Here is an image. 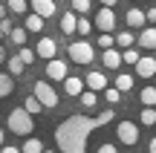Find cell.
I'll list each match as a JSON object with an SVG mask.
<instances>
[{
	"instance_id": "cell-1",
	"label": "cell",
	"mask_w": 156,
	"mask_h": 153,
	"mask_svg": "<svg viewBox=\"0 0 156 153\" xmlns=\"http://www.w3.org/2000/svg\"><path fill=\"white\" fill-rule=\"evenodd\" d=\"M95 127H101L98 119H87V116H69V119H64L61 124H58V130H55L58 150L84 153L87 150V139H90V133H93Z\"/></svg>"
},
{
	"instance_id": "cell-2",
	"label": "cell",
	"mask_w": 156,
	"mask_h": 153,
	"mask_svg": "<svg viewBox=\"0 0 156 153\" xmlns=\"http://www.w3.org/2000/svg\"><path fill=\"white\" fill-rule=\"evenodd\" d=\"M9 130L17 133V136H32L35 133V121H32V113L26 107H17L9 113Z\"/></svg>"
},
{
	"instance_id": "cell-3",
	"label": "cell",
	"mask_w": 156,
	"mask_h": 153,
	"mask_svg": "<svg viewBox=\"0 0 156 153\" xmlns=\"http://www.w3.org/2000/svg\"><path fill=\"white\" fill-rule=\"evenodd\" d=\"M67 55H69V61H73V64H93L95 49H93L90 40H73V43L67 46Z\"/></svg>"
},
{
	"instance_id": "cell-4",
	"label": "cell",
	"mask_w": 156,
	"mask_h": 153,
	"mask_svg": "<svg viewBox=\"0 0 156 153\" xmlns=\"http://www.w3.org/2000/svg\"><path fill=\"white\" fill-rule=\"evenodd\" d=\"M32 92L41 98V104H44L46 110L58 107V92H55V87H49V81H35V90Z\"/></svg>"
},
{
	"instance_id": "cell-5",
	"label": "cell",
	"mask_w": 156,
	"mask_h": 153,
	"mask_svg": "<svg viewBox=\"0 0 156 153\" xmlns=\"http://www.w3.org/2000/svg\"><path fill=\"white\" fill-rule=\"evenodd\" d=\"M116 133H119V142L127 144V148H133V144L139 142V127H136L133 121H119Z\"/></svg>"
},
{
	"instance_id": "cell-6",
	"label": "cell",
	"mask_w": 156,
	"mask_h": 153,
	"mask_svg": "<svg viewBox=\"0 0 156 153\" xmlns=\"http://www.w3.org/2000/svg\"><path fill=\"white\" fill-rule=\"evenodd\" d=\"M95 29H98V32H113V29H116L113 6H101L98 9V15H95Z\"/></svg>"
},
{
	"instance_id": "cell-7",
	"label": "cell",
	"mask_w": 156,
	"mask_h": 153,
	"mask_svg": "<svg viewBox=\"0 0 156 153\" xmlns=\"http://www.w3.org/2000/svg\"><path fill=\"white\" fill-rule=\"evenodd\" d=\"M46 78H49V81H64V78H67V61L49 58V64H46Z\"/></svg>"
},
{
	"instance_id": "cell-8",
	"label": "cell",
	"mask_w": 156,
	"mask_h": 153,
	"mask_svg": "<svg viewBox=\"0 0 156 153\" xmlns=\"http://www.w3.org/2000/svg\"><path fill=\"white\" fill-rule=\"evenodd\" d=\"M35 52H38L41 58H46V61H49V58H55V55H58V43H55V38H41V40H38V49H35Z\"/></svg>"
},
{
	"instance_id": "cell-9",
	"label": "cell",
	"mask_w": 156,
	"mask_h": 153,
	"mask_svg": "<svg viewBox=\"0 0 156 153\" xmlns=\"http://www.w3.org/2000/svg\"><path fill=\"white\" fill-rule=\"evenodd\" d=\"M136 75L139 78H153L156 75V58H139L136 61Z\"/></svg>"
},
{
	"instance_id": "cell-10",
	"label": "cell",
	"mask_w": 156,
	"mask_h": 153,
	"mask_svg": "<svg viewBox=\"0 0 156 153\" xmlns=\"http://www.w3.org/2000/svg\"><path fill=\"white\" fill-rule=\"evenodd\" d=\"M101 64H104V67L107 69H119V67H122V52H116V49H113V46H107V49H104V55H101Z\"/></svg>"
},
{
	"instance_id": "cell-11",
	"label": "cell",
	"mask_w": 156,
	"mask_h": 153,
	"mask_svg": "<svg viewBox=\"0 0 156 153\" xmlns=\"http://www.w3.org/2000/svg\"><path fill=\"white\" fill-rule=\"evenodd\" d=\"M124 20H127V26H130V29H142V26H145V20H147V15H145L142 9H127Z\"/></svg>"
},
{
	"instance_id": "cell-12",
	"label": "cell",
	"mask_w": 156,
	"mask_h": 153,
	"mask_svg": "<svg viewBox=\"0 0 156 153\" xmlns=\"http://www.w3.org/2000/svg\"><path fill=\"white\" fill-rule=\"evenodd\" d=\"M75 26H78V12L75 9L73 12H64V15H61V32L64 35H73Z\"/></svg>"
},
{
	"instance_id": "cell-13",
	"label": "cell",
	"mask_w": 156,
	"mask_h": 153,
	"mask_svg": "<svg viewBox=\"0 0 156 153\" xmlns=\"http://www.w3.org/2000/svg\"><path fill=\"white\" fill-rule=\"evenodd\" d=\"M136 43L145 46V49H156V26L142 29V35H139V40H136Z\"/></svg>"
},
{
	"instance_id": "cell-14",
	"label": "cell",
	"mask_w": 156,
	"mask_h": 153,
	"mask_svg": "<svg viewBox=\"0 0 156 153\" xmlns=\"http://www.w3.org/2000/svg\"><path fill=\"white\" fill-rule=\"evenodd\" d=\"M32 12H38L44 17H52L55 15V0H32Z\"/></svg>"
},
{
	"instance_id": "cell-15",
	"label": "cell",
	"mask_w": 156,
	"mask_h": 153,
	"mask_svg": "<svg viewBox=\"0 0 156 153\" xmlns=\"http://www.w3.org/2000/svg\"><path fill=\"white\" fill-rule=\"evenodd\" d=\"M84 84L90 87V90H95V92H101L107 87V78H104V72H90L87 78H84Z\"/></svg>"
},
{
	"instance_id": "cell-16",
	"label": "cell",
	"mask_w": 156,
	"mask_h": 153,
	"mask_svg": "<svg viewBox=\"0 0 156 153\" xmlns=\"http://www.w3.org/2000/svg\"><path fill=\"white\" fill-rule=\"evenodd\" d=\"M64 90H67V96H81L84 92V81L75 78V75H67V78H64Z\"/></svg>"
},
{
	"instance_id": "cell-17",
	"label": "cell",
	"mask_w": 156,
	"mask_h": 153,
	"mask_svg": "<svg viewBox=\"0 0 156 153\" xmlns=\"http://www.w3.org/2000/svg\"><path fill=\"white\" fill-rule=\"evenodd\" d=\"M15 92V75L12 72H0V98Z\"/></svg>"
},
{
	"instance_id": "cell-18",
	"label": "cell",
	"mask_w": 156,
	"mask_h": 153,
	"mask_svg": "<svg viewBox=\"0 0 156 153\" xmlns=\"http://www.w3.org/2000/svg\"><path fill=\"white\" fill-rule=\"evenodd\" d=\"M23 107H26V110H29L32 116H35V113H44V110H46L44 104H41V98L35 96V92H32V96H26V101H23Z\"/></svg>"
},
{
	"instance_id": "cell-19",
	"label": "cell",
	"mask_w": 156,
	"mask_h": 153,
	"mask_svg": "<svg viewBox=\"0 0 156 153\" xmlns=\"http://www.w3.org/2000/svg\"><path fill=\"white\" fill-rule=\"evenodd\" d=\"M26 29H29V32H41V29H44V15L32 12V15L26 17Z\"/></svg>"
},
{
	"instance_id": "cell-20",
	"label": "cell",
	"mask_w": 156,
	"mask_h": 153,
	"mask_svg": "<svg viewBox=\"0 0 156 153\" xmlns=\"http://www.w3.org/2000/svg\"><path fill=\"white\" fill-rule=\"evenodd\" d=\"M6 64H9V72H12V75H23V69H26V64H23V58H20V55L9 58Z\"/></svg>"
},
{
	"instance_id": "cell-21",
	"label": "cell",
	"mask_w": 156,
	"mask_h": 153,
	"mask_svg": "<svg viewBox=\"0 0 156 153\" xmlns=\"http://www.w3.org/2000/svg\"><path fill=\"white\" fill-rule=\"evenodd\" d=\"M104 98H107V104H119L122 101V90H119V87H104Z\"/></svg>"
},
{
	"instance_id": "cell-22",
	"label": "cell",
	"mask_w": 156,
	"mask_h": 153,
	"mask_svg": "<svg viewBox=\"0 0 156 153\" xmlns=\"http://www.w3.org/2000/svg\"><path fill=\"white\" fill-rule=\"evenodd\" d=\"M20 150H26V153H44V142H41V139H26Z\"/></svg>"
},
{
	"instance_id": "cell-23",
	"label": "cell",
	"mask_w": 156,
	"mask_h": 153,
	"mask_svg": "<svg viewBox=\"0 0 156 153\" xmlns=\"http://www.w3.org/2000/svg\"><path fill=\"white\" fill-rule=\"evenodd\" d=\"M139 98H142V104H147V107H156V87H145Z\"/></svg>"
},
{
	"instance_id": "cell-24",
	"label": "cell",
	"mask_w": 156,
	"mask_h": 153,
	"mask_svg": "<svg viewBox=\"0 0 156 153\" xmlns=\"http://www.w3.org/2000/svg\"><path fill=\"white\" fill-rule=\"evenodd\" d=\"M26 35H29V29H12V32H9V38H12V43L23 46V43H26Z\"/></svg>"
},
{
	"instance_id": "cell-25",
	"label": "cell",
	"mask_w": 156,
	"mask_h": 153,
	"mask_svg": "<svg viewBox=\"0 0 156 153\" xmlns=\"http://www.w3.org/2000/svg\"><path fill=\"white\" fill-rule=\"evenodd\" d=\"M116 87H119V90H122V92H127V90H133V75H119V78H116Z\"/></svg>"
},
{
	"instance_id": "cell-26",
	"label": "cell",
	"mask_w": 156,
	"mask_h": 153,
	"mask_svg": "<svg viewBox=\"0 0 156 153\" xmlns=\"http://www.w3.org/2000/svg\"><path fill=\"white\" fill-rule=\"evenodd\" d=\"M116 43L122 46V49H127V46H133V43H136V38H133L130 32H119V35H116Z\"/></svg>"
},
{
	"instance_id": "cell-27",
	"label": "cell",
	"mask_w": 156,
	"mask_h": 153,
	"mask_svg": "<svg viewBox=\"0 0 156 153\" xmlns=\"http://www.w3.org/2000/svg\"><path fill=\"white\" fill-rule=\"evenodd\" d=\"M139 58H142V55L133 49V46H127V49L122 52V61H124V64H133V67H136V61H139Z\"/></svg>"
},
{
	"instance_id": "cell-28",
	"label": "cell",
	"mask_w": 156,
	"mask_h": 153,
	"mask_svg": "<svg viewBox=\"0 0 156 153\" xmlns=\"http://www.w3.org/2000/svg\"><path fill=\"white\" fill-rule=\"evenodd\" d=\"M95 101H98L95 90H84V92H81V104H84V107H95Z\"/></svg>"
},
{
	"instance_id": "cell-29",
	"label": "cell",
	"mask_w": 156,
	"mask_h": 153,
	"mask_svg": "<svg viewBox=\"0 0 156 153\" xmlns=\"http://www.w3.org/2000/svg\"><path fill=\"white\" fill-rule=\"evenodd\" d=\"M139 119H142V124H156V110L145 104V110H142V116H139Z\"/></svg>"
},
{
	"instance_id": "cell-30",
	"label": "cell",
	"mask_w": 156,
	"mask_h": 153,
	"mask_svg": "<svg viewBox=\"0 0 156 153\" xmlns=\"http://www.w3.org/2000/svg\"><path fill=\"white\" fill-rule=\"evenodd\" d=\"M6 3H9V9L15 12V15H23V12L29 9V3H26V0H6Z\"/></svg>"
},
{
	"instance_id": "cell-31",
	"label": "cell",
	"mask_w": 156,
	"mask_h": 153,
	"mask_svg": "<svg viewBox=\"0 0 156 153\" xmlns=\"http://www.w3.org/2000/svg\"><path fill=\"white\" fill-rule=\"evenodd\" d=\"M90 29H93V23H90L87 17H78V26H75V32H78V35H90Z\"/></svg>"
},
{
	"instance_id": "cell-32",
	"label": "cell",
	"mask_w": 156,
	"mask_h": 153,
	"mask_svg": "<svg viewBox=\"0 0 156 153\" xmlns=\"http://www.w3.org/2000/svg\"><path fill=\"white\" fill-rule=\"evenodd\" d=\"M113 43H116V38H113L110 32H101V38H98V46H101V49H107V46H113Z\"/></svg>"
},
{
	"instance_id": "cell-33",
	"label": "cell",
	"mask_w": 156,
	"mask_h": 153,
	"mask_svg": "<svg viewBox=\"0 0 156 153\" xmlns=\"http://www.w3.org/2000/svg\"><path fill=\"white\" fill-rule=\"evenodd\" d=\"M73 9L78 15H84V12H90V0H73Z\"/></svg>"
},
{
	"instance_id": "cell-34",
	"label": "cell",
	"mask_w": 156,
	"mask_h": 153,
	"mask_svg": "<svg viewBox=\"0 0 156 153\" xmlns=\"http://www.w3.org/2000/svg\"><path fill=\"white\" fill-rule=\"evenodd\" d=\"M113 116H116V110H104V113L95 116V119H98V124H107V121H113Z\"/></svg>"
},
{
	"instance_id": "cell-35",
	"label": "cell",
	"mask_w": 156,
	"mask_h": 153,
	"mask_svg": "<svg viewBox=\"0 0 156 153\" xmlns=\"http://www.w3.org/2000/svg\"><path fill=\"white\" fill-rule=\"evenodd\" d=\"M35 55H38V52L26 49V46H23V49H20V58H23V64H32V61H35Z\"/></svg>"
},
{
	"instance_id": "cell-36",
	"label": "cell",
	"mask_w": 156,
	"mask_h": 153,
	"mask_svg": "<svg viewBox=\"0 0 156 153\" xmlns=\"http://www.w3.org/2000/svg\"><path fill=\"white\" fill-rule=\"evenodd\" d=\"M98 153H116V144H110V142L98 144Z\"/></svg>"
},
{
	"instance_id": "cell-37",
	"label": "cell",
	"mask_w": 156,
	"mask_h": 153,
	"mask_svg": "<svg viewBox=\"0 0 156 153\" xmlns=\"http://www.w3.org/2000/svg\"><path fill=\"white\" fill-rule=\"evenodd\" d=\"M20 148H15V144H3V153H17Z\"/></svg>"
},
{
	"instance_id": "cell-38",
	"label": "cell",
	"mask_w": 156,
	"mask_h": 153,
	"mask_svg": "<svg viewBox=\"0 0 156 153\" xmlns=\"http://www.w3.org/2000/svg\"><path fill=\"white\" fill-rule=\"evenodd\" d=\"M147 15V23H156V9H151V12H145Z\"/></svg>"
},
{
	"instance_id": "cell-39",
	"label": "cell",
	"mask_w": 156,
	"mask_h": 153,
	"mask_svg": "<svg viewBox=\"0 0 156 153\" xmlns=\"http://www.w3.org/2000/svg\"><path fill=\"white\" fill-rule=\"evenodd\" d=\"M119 0H101V6H116Z\"/></svg>"
},
{
	"instance_id": "cell-40",
	"label": "cell",
	"mask_w": 156,
	"mask_h": 153,
	"mask_svg": "<svg viewBox=\"0 0 156 153\" xmlns=\"http://www.w3.org/2000/svg\"><path fill=\"white\" fill-rule=\"evenodd\" d=\"M0 64H6V49L0 46Z\"/></svg>"
},
{
	"instance_id": "cell-41",
	"label": "cell",
	"mask_w": 156,
	"mask_h": 153,
	"mask_svg": "<svg viewBox=\"0 0 156 153\" xmlns=\"http://www.w3.org/2000/svg\"><path fill=\"white\" fill-rule=\"evenodd\" d=\"M147 148H151V153H156V139H151V144H147Z\"/></svg>"
},
{
	"instance_id": "cell-42",
	"label": "cell",
	"mask_w": 156,
	"mask_h": 153,
	"mask_svg": "<svg viewBox=\"0 0 156 153\" xmlns=\"http://www.w3.org/2000/svg\"><path fill=\"white\" fill-rule=\"evenodd\" d=\"M3 17H9V15H6V6H0V20H3Z\"/></svg>"
},
{
	"instance_id": "cell-43",
	"label": "cell",
	"mask_w": 156,
	"mask_h": 153,
	"mask_svg": "<svg viewBox=\"0 0 156 153\" xmlns=\"http://www.w3.org/2000/svg\"><path fill=\"white\" fill-rule=\"evenodd\" d=\"M0 148H3V127H0Z\"/></svg>"
},
{
	"instance_id": "cell-44",
	"label": "cell",
	"mask_w": 156,
	"mask_h": 153,
	"mask_svg": "<svg viewBox=\"0 0 156 153\" xmlns=\"http://www.w3.org/2000/svg\"><path fill=\"white\" fill-rule=\"evenodd\" d=\"M0 38H6V29H3V26H0Z\"/></svg>"
},
{
	"instance_id": "cell-45",
	"label": "cell",
	"mask_w": 156,
	"mask_h": 153,
	"mask_svg": "<svg viewBox=\"0 0 156 153\" xmlns=\"http://www.w3.org/2000/svg\"><path fill=\"white\" fill-rule=\"evenodd\" d=\"M0 3H6V0H0Z\"/></svg>"
},
{
	"instance_id": "cell-46",
	"label": "cell",
	"mask_w": 156,
	"mask_h": 153,
	"mask_svg": "<svg viewBox=\"0 0 156 153\" xmlns=\"http://www.w3.org/2000/svg\"><path fill=\"white\" fill-rule=\"evenodd\" d=\"M153 78H156V75H153Z\"/></svg>"
}]
</instances>
